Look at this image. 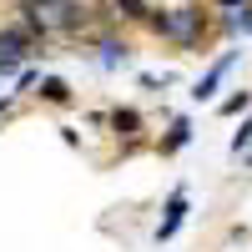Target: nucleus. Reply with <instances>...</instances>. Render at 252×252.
Returning a JSON list of instances; mask_svg holds the SVG:
<instances>
[{"mask_svg":"<svg viewBox=\"0 0 252 252\" xmlns=\"http://www.w3.org/2000/svg\"><path fill=\"white\" fill-rule=\"evenodd\" d=\"M40 91H46V101H56V106H61V101H71V86H66V81H40Z\"/></svg>","mask_w":252,"mask_h":252,"instance_id":"20e7f679","label":"nucleus"},{"mask_svg":"<svg viewBox=\"0 0 252 252\" xmlns=\"http://www.w3.org/2000/svg\"><path fill=\"white\" fill-rule=\"evenodd\" d=\"M237 111H247V91H242V96H227V101H222V116H237Z\"/></svg>","mask_w":252,"mask_h":252,"instance_id":"423d86ee","label":"nucleus"},{"mask_svg":"<svg viewBox=\"0 0 252 252\" xmlns=\"http://www.w3.org/2000/svg\"><path fill=\"white\" fill-rule=\"evenodd\" d=\"M232 66H237V51H227V56L217 61V66H212V71H207V76L197 81V86H192V101H212V96H217V86L227 81V71H232Z\"/></svg>","mask_w":252,"mask_h":252,"instance_id":"7ed1b4c3","label":"nucleus"},{"mask_svg":"<svg viewBox=\"0 0 252 252\" xmlns=\"http://www.w3.org/2000/svg\"><path fill=\"white\" fill-rule=\"evenodd\" d=\"M187 136H192V126H187V121H177V126H172V136H166V152H177V146H187Z\"/></svg>","mask_w":252,"mask_h":252,"instance_id":"39448f33","label":"nucleus"},{"mask_svg":"<svg viewBox=\"0 0 252 252\" xmlns=\"http://www.w3.org/2000/svg\"><path fill=\"white\" fill-rule=\"evenodd\" d=\"M187 212H192V197H187V187H177L172 202H166V217H161V227H157V242H172V237L182 232Z\"/></svg>","mask_w":252,"mask_h":252,"instance_id":"f03ea898","label":"nucleus"},{"mask_svg":"<svg viewBox=\"0 0 252 252\" xmlns=\"http://www.w3.org/2000/svg\"><path fill=\"white\" fill-rule=\"evenodd\" d=\"M116 5H121L126 15H131V20H141V15H146V5H141V0H116Z\"/></svg>","mask_w":252,"mask_h":252,"instance_id":"0eeeda50","label":"nucleus"},{"mask_svg":"<svg viewBox=\"0 0 252 252\" xmlns=\"http://www.w3.org/2000/svg\"><path fill=\"white\" fill-rule=\"evenodd\" d=\"M152 26L161 35H172L177 46H197V40H202V10L197 5H177V10H166V15H152Z\"/></svg>","mask_w":252,"mask_h":252,"instance_id":"f257e3e1","label":"nucleus"}]
</instances>
